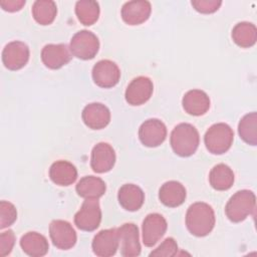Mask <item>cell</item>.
Wrapping results in <instances>:
<instances>
[{
	"label": "cell",
	"mask_w": 257,
	"mask_h": 257,
	"mask_svg": "<svg viewBox=\"0 0 257 257\" xmlns=\"http://www.w3.org/2000/svg\"><path fill=\"white\" fill-rule=\"evenodd\" d=\"M216 222L213 208L204 202L192 204L186 213V226L189 232L197 237L209 235Z\"/></svg>",
	"instance_id": "1"
},
{
	"label": "cell",
	"mask_w": 257,
	"mask_h": 257,
	"mask_svg": "<svg viewBox=\"0 0 257 257\" xmlns=\"http://www.w3.org/2000/svg\"><path fill=\"white\" fill-rule=\"evenodd\" d=\"M199 133L191 123H179L171 133V147L174 153L180 157H190L194 155L199 147Z\"/></svg>",
	"instance_id": "2"
},
{
	"label": "cell",
	"mask_w": 257,
	"mask_h": 257,
	"mask_svg": "<svg viewBox=\"0 0 257 257\" xmlns=\"http://www.w3.org/2000/svg\"><path fill=\"white\" fill-rule=\"evenodd\" d=\"M255 206V194L249 190H241L229 199L225 207V214L231 222L239 223L253 214Z\"/></svg>",
	"instance_id": "3"
},
{
	"label": "cell",
	"mask_w": 257,
	"mask_h": 257,
	"mask_svg": "<svg viewBox=\"0 0 257 257\" xmlns=\"http://www.w3.org/2000/svg\"><path fill=\"white\" fill-rule=\"evenodd\" d=\"M234 140V132L225 122L211 125L205 136L204 143L207 150L213 155H223L231 148Z\"/></svg>",
	"instance_id": "4"
},
{
	"label": "cell",
	"mask_w": 257,
	"mask_h": 257,
	"mask_svg": "<svg viewBox=\"0 0 257 257\" xmlns=\"http://www.w3.org/2000/svg\"><path fill=\"white\" fill-rule=\"evenodd\" d=\"M99 40L97 36L88 30L76 32L69 44V50L73 56L82 60L92 59L98 52Z\"/></svg>",
	"instance_id": "5"
},
{
	"label": "cell",
	"mask_w": 257,
	"mask_h": 257,
	"mask_svg": "<svg viewBox=\"0 0 257 257\" xmlns=\"http://www.w3.org/2000/svg\"><path fill=\"white\" fill-rule=\"evenodd\" d=\"M100 221L101 210L97 199H85L74 215V224L82 231H94L98 228Z\"/></svg>",
	"instance_id": "6"
},
{
	"label": "cell",
	"mask_w": 257,
	"mask_h": 257,
	"mask_svg": "<svg viewBox=\"0 0 257 257\" xmlns=\"http://www.w3.org/2000/svg\"><path fill=\"white\" fill-rule=\"evenodd\" d=\"M93 82L102 88H110L116 85L120 78V70L117 64L109 59L97 61L91 71Z\"/></svg>",
	"instance_id": "7"
},
{
	"label": "cell",
	"mask_w": 257,
	"mask_h": 257,
	"mask_svg": "<svg viewBox=\"0 0 257 257\" xmlns=\"http://www.w3.org/2000/svg\"><path fill=\"white\" fill-rule=\"evenodd\" d=\"M49 236L52 244L60 250L72 248L77 240L75 230L69 222L64 220H53L50 223Z\"/></svg>",
	"instance_id": "8"
},
{
	"label": "cell",
	"mask_w": 257,
	"mask_h": 257,
	"mask_svg": "<svg viewBox=\"0 0 257 257\" xmlns=\"http://www.w3.org/2000/svg\"><path fill=\"white\" fill-rule=\"evenodd\" d=\"M167 138L166 124L158 118L145 120L139 128V139L148 148H156L162 145Z\"/></svg>",
	"instance_id": "9"
},
{
	"label": "cell",
	"mask_w": 257,
	"mask_h": 257,
	"mask_svg": "<svg viewBox=\"0 0 257 257\" xmlns=\"http://www.w3.org/2000/svg\"><path fill=\"white\" fill-rule=\"evenodd\" d=\"M29 47L22 41H11L2 51V62L9 70H18L26 65L29 60Z\"/></svg>",
	"instance_id": "10"
},
{
	"label": "cell",
	"mask_w": 257,
	"mask_h": 257,
	"mask_svg": "<svg viewBox=\"0 0 257 257\" xmlns=\"http://www.w3.org/2000/svg\"><path fill=\"white\" fill-rule=\"evenodd\" d=\"M153 91L154 84L151 78L147 76H138L127 85L124 92V98L131 105H142L151 98Z\"/></svg>",
	"instance_id": "11"
},
{
	"label": "cell",
	"mask_w": 257,
	"mask_h": 257,
	"mask_svg": "<svg viewBox=\"0 0 257 257\" xmlns=\"http://www.w3.org/2000/svg\"><path fill=\"white\" fill-rule=\"evenodd\" d=\"M168 228L166 219L158 213L149 214L143 221V243L147 247L155 246L165 235Z\"/></svg>",
	"instance_id": "12"
},
{
	"label": "cell",
	"mask_w": 257,
	"mask_h": 257,
	"mask_svg": "<svg viewBox=\"0 0 257 257\" xmlns=\"http://www.w3.org/2000/svg\"><path fill=\"white\" fill-rule=\"evenodd\" d=\"M119 247L117 228H110L99 231L92 240L91 248L93 253L99 257H109L116 253Z\"/></svg>",
	"instance_id": "13"
},
{
	"label": "cell",
	"mask_w": 257,
	"mask_h": 257,
	"mask_svg": "<svg viewBox=\"0 0 257 257\" xmlns=\"http://www.w3.org/2000/svg\"><path fill=\"white\" fill-rule=\"evenodd\" d=\"M120 254L123 257H136L141 254L139 229L134 223H125L117 228Z\"/></svg>",
	"instance_id": "14"
},
{
	"label": "cell",
	"mask_w": 257,
	"mask_h": 257,
	"mask_svg": "<svg viewBox=\"0 0 257 257\" xmlns=\"http://www.w3.org/2000/svg\"><path fill=\"white\" fill-rule=\"evenodd\" d=\"M115 152L107 143L96 144L91 151L90 167L93 172L103 174L109 172L115 164Z\"/></svg>",
	"instance_id": "15"
},
{
	"label": "cell",
	"mask_w": 257,
	"mask_h": 257,
	"mask_svg": "<svg viewBox=\"0 0 257 257\" xmlns=\"http://www.w3.org/2000/svg\"><path fill=\"white\" fill-rule=\"evenodd\" d=\"M70 50L66 44H46L41 50V60L50 69H59L66 65L70 59Z\"/></svg>",
	"instance_id": "16"
},
{
	"label": "cell",
	"mask_w": 257,
	"mask_h": 257,
	"mask_svg": "<svg viewBox=\"0 0 257 257\" xmlns=\"http://www.w3.org/2000/svg\"><path fill=\"white\" fill-rule=\"evenodd\" d=\"M81 117L86 126L91 130L104 128L110 121V111L100 102H91L84 106Z\"/></svg>",
	"instance_id": "17"
},
{
	"label": "cell",
	"mask_w": 257,
	"mask_h": 257,
	"mask_svg": "<svg viewBox=\"0 0 257 257\" xmlns=\"http://www.w3.org/2000/svg\"><path fill=\"white\" fill-rule=\"evenodd\" d=\"M152 11V6L146 0H134L125 2L121 7V18L128 25H140L146 22Z\"/></svg>",
	"instance_id": "18"
},
{
	"label": "cell",
	"mask_w": 257,
	"mask_h": 257,
	"mask_svg": "<svg viewBox=\"0 0 257 257\" xmlns=\"http://www.w3.org/2000/svg\"><path fill=\"white\" fill-rule=\"evenodd\" d=\"M184 110L195 116L205 114L210 108V98L201 89H191L185 93L182 99Z\"/></svg>",
	"instance_id": "19"
},
{
	"label": "cell",
	"mask_w": 257,
	"mask_h": 257,
	"mask_svg": "<svg viewBox=\"0 0 257 257\" xmlns=\"http://www.w3.org/2000/svg\"><path fill=\"white\" fill-rule=\"evenodd\" d=\"M117 200L124 210L135 212L143 206L145 202V193L135 184H124L118 189Z\"/></svg>",
	"instance_id": "20"
},
{
	"label": "cell",
	"mask_w": 257,
	"mask_h": 257,
	"mask_svg": "<svg viewBox=\"0 0 257 257\" xmlns=\"http://www.w3.org/2000/svg\"><path fill=\"white\" fill-rule=\"evenodd\" d=\"M187 197L185 187L178 181L164 183L159 190V199L162 204L170 208L181 206Z\"/></svg>",
	"instance_id": "21"
},
{
	"label": "cell",
	"mask_w": 257,
	"mask_h": 257,
	"mask_svg": "<svg viewBox=\"0 0 257 257\" xmlns=\"http://www.w3.org/2000/svg\"><path fill=\"white\" fill-rule=\"evenodd\" d=\"M50 180L61 187L73 184L77 179V170L74 165L68 161H56L49 169Z\"/></svg>",
	"instance_id": "22"
},
{
	"label": "cell",
	"mask_w": 257,
	"mask_h": 257,
	"mask_svg": "<svg viewBox=\"0 0 257 257\" xmlns=\"http://www.w3.org/2000/svg\"><path fill=\"white\" fill-rule=\"evenodd\" d=\"M20 246L24 253L31 257L46 255L49 244L45 236L37 232H27L20 239Z\"/></svg>",
	"instance_id": "23"
},
{
	"label": "cell",
	"mask_w": 257,
	"mask_h": 257,
	"mask_svg": "<svg viewBox=\"0 0 257 257\" xmlns=\"http://www.w3.org/2000/svg\"><path fill=\"white\" fill-rule=\"evenodd\" d=\"M75 191L78 196L84 199H98L104 195L106 185L104 181L98 177L85 176L76 184Z\"/></svg>",
	"instance_id": "24"
},
{
	"label": "cell",
	"mask_w": 257,
	"mask_h": 257,
	"mask_svg": "<svg viewBox=\"0 0 257 257\" xmlns=\"http://www.w3.org/2000/svg\"><path fill=\"white\" fill-rule=\"evenodd\" d=\"M209 183L217 191L229 190L234 183V173L229 166L218 164L210 171Z\"/></svg>",
	"instance_id": "25"
},
{
	"label": "cell",
	"mask_w": 257,
	"mask_h": 257,
	"mask_svg": "<svg viewBox=\"0 0 257 257\" xmlns=\"http://www.w3.org/2000/svg\"><path fill=\"white\" fill-rule=\"evenodd\" d=\"M233 41L242 48H249L256 43L257 29L251 22H239L232 29Z\"/></svg>",
	"instance_id": "26"
},
{
	"label": "cell",
	"mask_w": 257,
	"mask_h": 257,
	"mask_svg": "<svg viewBox=\"0 0 257 257\" xmlns=\"http://www.w3.org/2000/svg\"><path fill=\"white\" fill-rule=\"evenodd\" d=\"M32 16L40 25L51 24L57 14V7L54 1L37 0L32 5Z\"/></svg>",
	"instance_id": "27"
},
{
	"label": "cell",
	"mask_w": 257,
	"mask_h": 257,
	"mask_svg": "<svg viewBox=\"0 0 257 257\" xmlns=\"http://www.w3.org/2000/svg\"><path fill=\"white\" fill-rule=\"evenodd\" d=\"M75 14L79 22L90 26L94 24L99 17V5L93 0H80L75 4Z\"/></svg>",
	"instance_id": "28"
},
{
	"label": "cell",
	"mask_w": 257,
	"mask_h": 257,
	"mask_svg": "<svg viewBox=\"0 0 257 257\" xmlns=\"http://www.w3.org/2000/svg\"><path fill=\"white\" fill-rule=\"evenodd\" d=\"M238 133L246 144L250 146L257 145V113L255 111L245 114L240 119Z\"/></svg>",
	"instance_id": "29"
},
{
	"label": "cell",
	"mask_w": 257,
	"mask_h": 257,
	"mask_svg": "<svg viewBox=\"0 0 257 257\" xmlns=\"http://www.w3.org/2000/svg\"><path fill=\"white\" fill-rule=\"evenodd\" d=\"M17 219L15 206L7 201L0 202V228L4 229L11 226Z\"/></svg>",
	"instance_id": "30"
},
{
	"label": "cell",
	"mask_w": 257,
	"mask_h": 257,
	"mask_svg": "<svg viewBox=\"0 0 257 257\" xmlns=\"http://www.w3.org/2000/svg\"><path fill=\"white\" fill-rule=\"evenodd\" d=\"M178 252V244L172 237L166 238L161 245L150 253L151 257H173Z\"/></svg>",
	"instance_id": "31"
},
{
	"label": "cell",
	"mask_w": 257,
	"mask_h": 257,
	"mask_svg": "<svg viewBox=\"0 0 257 257\" xmlns=\"http://www.w3.org/2000/svg\"><path fill=\"white\" fill-rule=\"evenodd\" d=\"M195 10L203 14H211L216 12L222 5L220 0H193L191 2Z\"/></svg>",
	"instance_id": "32"
},
{
	"label": "cell",
	"mask_w": 257,
	"mask_h": 257,
	"mask_svg": "<svg viewBox=\"0 0 257 257\" xmlns=\"http://www.w3.org/2000/svg\"><path fill=\"white\" fill-rule=\"evenodd\" d=\"M15 244V235L12 230H7L0 235V256L4 257L11 253Z\"/></svg>",
	"instance_id": "33"
},
{
	"label": "cell",
	"mask_w": 257,
	"mask_h": 257,
	"mask_svg": "<svg viewBox=\"0 0 257 257\" xmlns=\"http://www.w3.org/2000/svg\"><path fill=\"white\" fill-rule=\"evenodd\" d=\"M25 0H2L0 5L3 10L8 12H16L22 9L25 5Z\"/></svg>",
	"instance_id": "34"
}]
</instances>
